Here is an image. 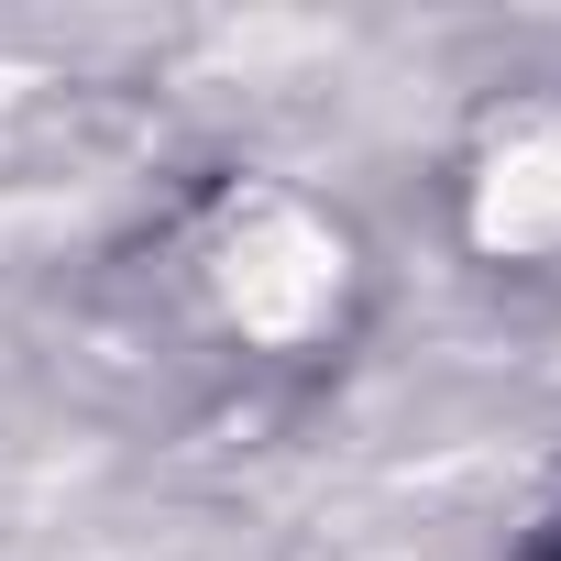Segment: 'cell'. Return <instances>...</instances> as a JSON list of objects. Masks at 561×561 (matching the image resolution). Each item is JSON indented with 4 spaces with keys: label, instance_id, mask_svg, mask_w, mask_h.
Listing matches in <instances>:
<instances>
[{
    "label": "cell",
    "instance_id": "6da1fadb",
    "mask_svg": "<svg viewBox=\"0 0 561 561\" xmlns=\"http://www.w3.org/2000/svg\"><path fill=\"white\" fill-rule=\"evenodd\" d=\"M517 176V198H484V242H561V122H539V133H517L506 144V165H495V187Z\"/></svg>",
    "mask_w": 561,
    "mask_h": 561
}]
</instances>
